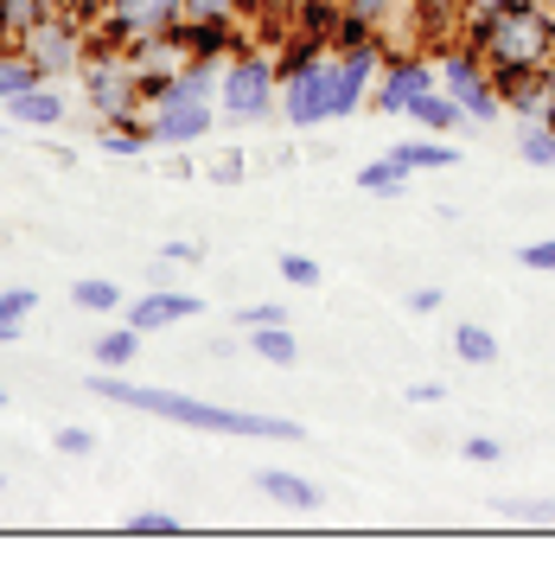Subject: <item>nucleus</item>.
Here are the masks:
<instances>
[{"label": "nucleus", "mask_w": 555, "mask_h": 562, "mask_svg": "<svg viewBox=\"0 0 555 562\" xmlns=\"http://www.w3.org/2000/svg\"><path fill=\"white\" fill-rule=\"evenodd\" d=\"M90 390L103 403L140 409V416H167L179 428H205V435H249V441H301V422L287 416H249V409H224L205 396H179V390H154V384H122V378H90Z\"/></svg>", "instance_id": "obj_1"}, {"label": "nucleus", "mask_w": 555, "mask_h": 562, "mask_svg": "<svg viewBox=\"0 0 555 562\" xmlns=\"http://www.w3.org/2000/svg\"><path fill=\"white\" fill-rule=\"evenodd\" d=\"M281 109V77L269 45H243L217 65V122H262Z\"/></svg>", "instance_id": "obj_2"}, {"label": "nucleus", "mask_w": 555, "mask_h": 562, "mask_svg": "<svg viewBox=\"0 0 555 562\" xmlns=\"http://www.w3.org/2000/svg\"><path fill=\"white\" fill-rule=\"evenodd\" d=\"M185 20V0H97L90 7V58L97 52H135L140 38L173 33Z\"/></svg>", "instance_id": "obj_3"}, {"label": "nucleus", "mask_w": 555, "mask_h": 562, "mask_svg": "<svg viewBox=\"0 0 555 562\" xmlns=\"http://www.w3.org/2000/svg\"><path fill=\"white\" fill-rule=\"evenodd\" d=\"M13 52H20V58H33L45 83H52V77H65V70H83V58H90V20H83V7H58V13H45L38 26L20 33Z\"/></svg>", "instance_id": "obj_4"}, {"label": "nucleus", "mask_w": 555, "mask_h": 562, "mask_svg": "<svg viewBox=\"0 0 555 562\" xmlns=\"http://www.w3.org/2000/svg\"><path fill=\"white\" fill-rule=\"evenodd\" d=\"M441 83V65L428 45H383L377 83H371V109L377 115H409V109Z\"/></svg>", "instance_id": "obj_5"}, {"label": "nucleus", "mask_w": 555, "mask_h": 562, "mask_svg": "<svg viewBox=\"0 0 555 562\" xmlns=\"http://www.w3.org/2000/svg\"><path fill=\"white\" fill-rule=\"evenodd\" d=\"M441 90L466 109V122H498V115H505V97H498V83H491L486 58H479L473 45H460V38L441 45Z\"/></svg>", "instance_id": "obj_6"}, {"label": "nucleus", "mask_w": 555, "mask_h": 562, "mask_svg": "<svg viewBox=\"0 0 555 562\" xmlns=\"http://www.w3.org/2000/svg\"><path fill=\"white\" fill-rule=\"evenodd\" d=\"M383 45L377 52H326L319 70H326V122H339L351 109H371V83H377Z\"/></svg>", "instance_id": "obj_7"}, {"label": "nucleus", "mask_w": 555, "mask_h": 562, "mask_svg": "<svg viewBox=\"0 0 555 562\" xmlns=\"http://www.w3.org/2000/svg\"><path fill=\"white\" fill-rule=\"evenodd\" d=\"M147 128H154V147H192L217 128V103H160L147 109Z\"/></svg>", "instance_id": "obj_8"}, {"label": "nucleus", "mask_w": 555, "mask_h": 562, "mask_svg": "<svg viewBox=\"0 0 555 562\" xmlns=\"http://www.w3.org/2000/svg\"><path fill=\"white\" fill-rule=\"evenodd\" d=\"M179 33H185V52H192L199 65H224L230 52L249 45L243 20H179Z\"/></svg>", "instance_id": "obj_9"}, {"label": "nucleus", "mask_w": 555, "mask_h": 562, "mask_svg": "<svg viewBox=\"0 0 555 562\" xmlns=\"http://www.w3.org/2000/svg\"><path fill=\"white\" fill-rule=\"evenodd\" d=\"M185 314H205L192 294H173V288H154V294H140V301H128L122 307V319L135 326V333H160V326H173V319Z\"/></svg>", "instance_id": "obj_10"}, {"label": "nucleus", "mask_w": 555, "mask_h": 562, "mask_svg": "<svg viewBox=\"0 0 555 562\" xmlns=\"http://www.w3.org/2000/svg\"><path fill=\"white\" fill-rule=\"evenodd\" d=\"M256 492H262L269 505H281V512H319V498H326L313 480L287 473V467H262V473H256Z\"/></svg>", "instance_id": "obj_11"}, {"label": "nucleus", "mask_w": 555, "mask_h": 562, "mask_svg": "<svg viewBox=\"0 0 555 562\" xmlns=\"http://www.w3.org/2000/svg\"><path fill=\"white\" fill-rule=\"evenodd\" d=\"M7 115L26 122V128H58V122H65V97H58L52 83H33V90L7 97Z\"/></svg>", "instance_id": "obj_12"}, {"label": "nucleus", "mask_w": 555, "mask_h": 562, "mask_svg": "<svg viewBox=\"0 0 555 562\" xmlns=\"http://www.w3.org/2000/svg\"><path fill=\"white\" fill-rule=\"evenodd\" d=\"M409 173H441V167H453L460 154H453V135H421V140H403V147H389Z\"/></svg>", "instance_id": "obj_13"}, {"label": "nucleus", "mask_w": 555, "mask_h": 562, "mask_svg": "<svg viewBox=\"0 0 555 562\" xmlns=\"http://www.w3.org/2000/svg\"><path fill=\"white\" fill-rule=\"evenodd\" d=\"M409 122H421L428 135H460V128H466V109H460V103L448 97V90L434 83V90H428V97H421V103L409 109Z\"/></svg>", "instance_id": "obj_14"}, {"label": "nucleus", "mask_w": 555, "mask_h": 562, "mask_svg": "<svg viewBox=\"0 0 555 562\" xmlns=\"http://www.w3.org/2000/svg\"><path fill=\"white\" fill-rule=\"evenodd\" d=\"M409 179H416V173H409V167H403L396 154H383V160H371V167L358 173V192H371V199H396V192H403Z\"/></svg>", "instance_id": "obj_15"}, {"label": "nucleus", "mask_w": 555, "mask_h": 562, "mask_svg": "<svg viewBox=\"0 0 555 562\" xmlns=\"http://www.w3.org/2000/svg\"><path fill=\"white\" fill-rule=\"evenodd\" d=\"M339 20H346V0H301V13H294V33L326 38V45H332Z\"/></svg>", "instance_id": "obj_16"}, {"label": "nucleus", "mask_w": 555, "mask_h": 562, "mask_svg": "<svg viewBox=\"0 0 555 562\" xmlns=\"http://www.w3.org/2000/svg\"><path fill=\"white\" fill-rule=\"evenodd\" d=\"M70 301L83 307V314H122V288L103 276H83V281H70Z\"/></svg>", "instance_id": "obj_17"}, {"label": "nucleus", "mask_w": 555, "mask_h": 562, "mask_svg": "<svg viewBox=\"0 0 555 562\" xmlns=\"http://www.w3.org/2000/svg\"><path fill=\"white\" fill-rule=\"evenodd\" d=\"M33 83H45L33 58H20L13 45H0V103H7V97H20V90H33Z\"/></svg>", "instance_id": "obj_18"}, {"label": "nucleus", "mask_w": 555, "mask_h": 562, "mask_svg": "<svg viewBox=\"0 0 555 562\" xmlns=\"http://www.w3.org/2000/svg\"><path fill=\"white\" fill-rule=\"evenodd\" d=\"M33 307H38L33 288H7V294H0V346H13V339H20V326H26Z\"/></svg>", "instance_id": "obj_19"}, {"label": "nucleus", "mask_w": 555, "mask_h": 562, "mask_svg": "<svg viewBox=\"0 0 555 562\" xmlns=\"http://www.w3.org/2000/svg\"><path fill=\"white\" fill-rule=\"evenodd\" d=\"M346 13L371 20V26L389 38V33H396V20H409V0H346Z\"/></svg>", "instance_id": "obj_20"}, {"label": "nucleus", "mask_w": 555, "mask_h": 562, "mask_svg": "<svg viewBox=\"0 0 555 562\" xmlns=\"http://www.w3.org/2000/svg\"><path fill=\"white\" fill-rule=\"evenodd\" d=\"M135 351H140V333H135V326H115V333L97 339V364L122 371V364H135Z\"/></svg>", "instance_id": "obj_21"}, {"label": "nucleus", "mask_w": 555, "mask_h": 562, "mask_svg": "<svg viewBox=\"0 0 555 562\" xmlns=\"http://www.w3.org/2000/svg\"><path fill=\"white\" fill-rule=\"evenodd\" d=\"M453 351L466 364H498V339H491L486 326H453Z\"/></svg>", "instance_id": "obj_22"}, {"label": "nucleus", "mask_w": 555, "mask_h": 562, "mask_svg": "<svg viewBox=\"0 0 555 562\" xmlns=\"http://www.w3.org/2000/svg\"><path fill=\"white\" fill-rule=\"evenodd\" d=\"M249 346L262 351L269 364H294V358H301V346H294V333H287V326H256V333H249Z\"/></svg>", "instance_id": "obj_23"}, {"label": "nucleus", "mask_w": 555, "mask_h": 562, "mask_svg": "<svg viewBox=\"0 0 555 562\" xmlns=\"http://www.w3.org/2000/svg\"><path fill=\"white\" fill-rule=\"evenodd\" d=\"M491 512L518 525H555V498H491Z\"/></svg>", "instance_id": "obj_24"}, {"label": "nucleus", "mask_w": 555, "mask_h": 562, "mask_svg": "<svg viewBox=\"0 0 555 562\" xmlns=\"http://www.w3.org/2000/svg\"><path fill=\"white\" fill-rule=\"evenodd\" d=\"M518 154L530 160V167H555V128H550V122H523Z\"/></svg>", "instance_id": "obj_25"}, {"label": "nucleus", "mask_w": 555, "mask_h": 562, "mask_svg": "<svg viewBox=\"0 0 555 562\" xmlns=\"http://www.w3.org/2000/svg\"><path fill=\"white\" fill-rule=\"evenodd\" d=\"M281 281H287V288H319V262L301 256V249H287V256H281Z\"/></svg>", "instance_id": "obj_26"}, {"label": "nucleus", "mask_w": 555, "mask_h": 562, "mask_svg": "<svg viewBox=\"0 0 555 562\" xmlns=\"http://www.w3.org/2000/svg\"><path fill=\"white\" fill-rule=\"evenodd\" d=\"M249 0H185V20H243Z\"/></svg>", "instance_id": "obj_27"}, {"label": "nucleus", "mask_w": 555, "mask_h": 562, "mask_svg": "<svg viewBox=\"0 0 555 562\" xmlns=\"http://www.w3.org/2000/svg\"><path fill=\"white\" fill-rule=\"evenodd\" d=\"M128 530H135V537H179V518H167V512H135V518H128Z\"/></svg>", "instance_id": "obj_28"}, {"label": "nucleus", "mask_w": 555, "mask_h": 562, "mask_svg": "<svg viewBox=\"0 0 555 562\" xmlns=\"http://www.w3.org/2000/svg\"><path fill=\"white\" fill-rule=\"evenodd\" d=\"M237 326H243V333H256V326H287V307H275V301L243 307V314H237Z\"/></svg>", "instance_id": "obj_29"}, {"label": "nucleus", "mask_w": 555, "mask_h": 562, "mask_svg": "<svg viewBox=\"0 0 555 562\" xmlns=\"http://www.w3.org/2000/svg\"><path fill=\"white\" fill-rule=\"evenodd\" d=\"M460 454L479 460V467H491V460H505V441H491V435H466V441H460Z\"/></svg>", "instance_id": "obj_30"}, {"label": "nucleus", "mask_w": 555, "mask_h": 562, "mask_svg": "<svg viewBox=\"0 0 555 562\" xmlns=\"http://www.w3.org/2000/svg\"><path fill=\"white\" fill-rule=\"evenodd\" d=\"M58 454H70V460L97 454V435H90V428H58Z\"/></svg>", "instance_id": "obj_31"}, {"label": "nucleus", "mask_w": 555, "mask_h": 562, "mask_svg": "<svg viewBox=\"0 0 555 562\" xmlns=\"http://www.w3.org/2000/svg\"><path fill=\"white\" fill-rule=\"evenodd\" d=\"M518 262H523V269H543V276H555V237H543V244H523Z\"/></svg>", "instance_id": "obj_32"}, {"label": "nucleus", "mask_w": 555, "mask_h": 562, "mask_svg": "<svg viewBox=\"0 0 555 562\" xmlns=\"http://www.w3.org/2000/svg\"><path fill=\"white\" fill-rule=\"evenodd\" d=\"M160 256H167V262H205V249H199V244H185V237L160 244Z\"/></svg>", "instance_id": "obj_33"}, {"label": "nucleus", "mask_w": 555, "mask_h": 562, "mask_svg": "<svg viewBox=\"0 0 555 562\" xmlns=\"http://www.w3.org/2000/svg\"><path fill=\"white\" fill-rule=\"evenodd\" d=\"M434 307H441V288H416L409 294V314H434Z\"/></svg>", "instance_id": "obj_34"}, {"label": "nucleus", "mask_w": 555, "mask_h": 562, "mask_svg": "<svg viewBox=\"0 0 555 562\" xmlns=\"http://www.w3.org/2000/svg\"><path fill=\"white\" fill-rule=\"evenodd\" d=\"M211 179H217V186H237V179H243V167H237V160H217V167H211Z\"/></svg>", "instance_id": "obj_35"}, {"label": "nucleus", "mask_w": 555, "mask_h": 562, "mask_svg": "<svg viewBox=\"0 0 555 562\" xmlns=\"http://www.w3.org/2000/svg\"><path fill=\"white\" fill-rule=\"evenodd\" d=\"M441 396H448L441 384H409V403H441Z\"/></svg>", "instance_id": "obj_36"}, {"label": "nucleus", "mask_w": 555, "mask_h": 562, "mask_svg": "<svg viewBox=\"0 0 555 562\" xmlns=\"http://www.w3.org/2000/svg\"><path fill=\"white\" fill-rule=\"evenodd\" d=\"M0 403H7V390H0Z\"/></svg>", "instance_id": "obj_37"}]
</instances>
